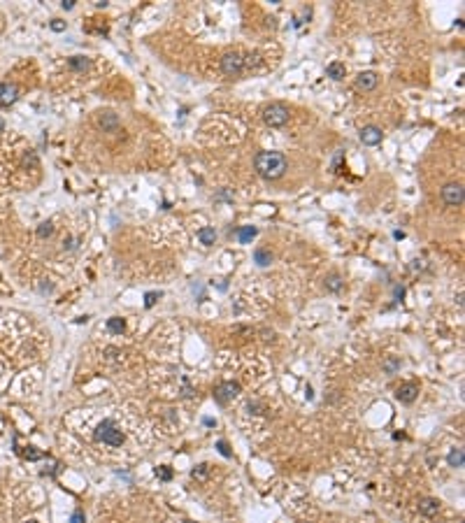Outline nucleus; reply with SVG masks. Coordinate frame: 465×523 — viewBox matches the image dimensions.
Masks as SVG:
<instances>
[{"label": "nucleus", "mask_w": 465, "mask_h": 523, "mask_svg": "<svg viewBox=\"0 0 465 523\" xmlns=\"http://www.w3.org/2000/svg\"><path fill=\"white\" fill-rule=\"evenodd\" d=\"M442 198H444V203L451 205V207L461 205L463 203V186L461 184H446L444 188H442Z\"/></svg>", "instance_id": "obj_6"}, {"label": "nucleus", "mask_w": 465, "mask_h": 523, "mask_svg": "<svg viewBox=\"0 0 465 523\" xmlns=\"http://www.w3.org/2000/svg\"><path fill=\"white\" fill-rule=\"evenodd\" d=\"M156 475H158V479H163V481H170V479H172V470H170L168 465H161V467L156 470Z\"/></svg>", "instance_id": "obj_23"}, {"label": "nucleus", "mask_w": 465, "mask_h": 523, "mask_svg": "<svg viewBox=\"0 0 465 523\" xmlns=\"http://www.w3.org/2000/svg\"><path fill=\"white\" fill-rule=\"evenodd\" d=\"M207 472H210V470H207V465H198V467L193 470V477H195V479H205V477H207Z\"/></svg>", "instance_id": "obj_25"}, {"label": "nucleus", "mask_w": 465, "mask_h": 523, "mask_svg": "<svg viewBox=\"0 0 465 523\" xmlns=\"http://www.w3.org/2000/svg\"><path fill=\"white\" fill-rule=\"evenodd\" d=\"M0 130H2V121H0Z\"/></svg>", "instance_id": "obj_31"}, {"label": "nucleus", "mask_w": 465, "mask_h": 523, "mask_svg": "<svg viewBox=\"0 0 465 523\" xmlns=\"http://www.w3.org/2000/svg\"><path fill=\"white\" fill-rule=\"evenodd\" d=\"M254 165H256L258 174L265 177V179H279L281 174L286 172V167H289L286 156L281 154V151H261V154L256 156Z\"/></svg>", "instance_id": "obj_1"}, {"label": "nucleus", "mask_w": 465, "mask_h": 523, "mask_svg": "<svg viewBox=\"0 0 465 523\" xmlns=\"http://www.w3.org/2000/svg\"><path fill=\"white\" fill-rule=\"evenodd\" d=\"M237 393H240V384H237V381H223V384H219L216 391H214V400H216L219 405H226V402L232 400Z\"/></svg>", "instance_id": "obj_5"}, {"label": "nucleus", "mask_w": 465, "mask_h": 523, "mask_svg": "<svg viewBox=\"0 0 465 523\" xmlns=\"http://www.w3.org/2000/svg\"><path fill=\"white\" fill-rule=\"evenodd\" d=\"M216 449H219V454H221V456L231 458V449H228V444H226L223 439H219V442H216Z\"/></svg>", "instance_id": "obj_26"}, {"label": "nucleus", "mask_w": 465, "mask_h": 523, "mask_svg": "<svg viewBox=\"0 0 465 523\" xmlns=\"http://www.w3.org/2000/svg\"><path fill=\"white\" fill-rule=\"evenodd\" d=\"M23 458H28V460H40V458H44V454L42 451H35V446H26V451H19Z\"/></svg>", "instance_id": "obj_21"}, {"label": "nucleus", "mask_w": 465, "mask_h": 523, "mask_svg": "<svg viewBox=\"0 0 465 523\" xmlns=\"http://www.w3.org/2000/svg\"><path fill=\"white\" fill-rule=\"evenodd\" d=\"M242 68H244V61L240 54H226L221 58V70H223V75H228V77H237L242 72Z\"/></svg>", "instance_id": "obj_4"}, {"label": "nucleus", "mask_w": 465, "mask_h": 523, "mask_svg": "<svg viewBox=\"0 0 465 523\" xmlns=\"http://www.w3.org/2000/svg\"><path fill=\"white\" fill-rule=\"evenodd\" d=\"M198 240L203 244H214L216 232H214V228H200V230H198Z\"/></svg>", "instance_id": "obj_17"}, {"label": "nucleus", "mask_w": 465, "mask_h": 523, "mask_svg": "<svg viewBox=\"0 0 465 523\" xmlns=\"http://www.w3.org/2000/svg\"><path fill=\"white\" fill-rule=\"evenodd\" d=\"M381 137H384V133H381V128H377V126H365L360 130V140H363V145H368V146L379 145Z\"/></svg>", "instance_id": "obj_9"}, {"label": "nucleus", "mask_w": 465, "mask_h": 523, "mask_svg": "<svg viewBox=\"0 0 465 523\" xmlns=\"http://www.w3.org/2000/svg\"><path fill=\"white\" fill-rule=\"evenodd\" d=\"M446 463H449V467H463V463H465L463 449H461V446L451 449V451H449V456H446Z\"/></svg>", "instance_id": "obj_13"}, {"label": "nucleus", "mask_w": 465, "mask_h": 523, "mask_svg": "<svg viewBox=\"0 0 465 523\" xmlns=\"http://www.w3.org/2000/svg\"><path fill=\"white\" fill-rule=\"evenodd\" d=\"M419 512L423 514L426 519H433L437 512H440V502H437L435 498H423L421 502H419Z\"/></svg>", "instance_id": "obj_11"}, {"label": "nucleus", "mask_w": 465, "mask_h": 523, "mask_svg": "<svg viewBox=\"0 0 465 523\" xmlns=\"http://www.w3.org/2000/svg\"><path fill=\"white\" fill-rule=\"evenodd\" d=\"M417 396H419L417 384H402V386L396 391V397L400 400V402H405V405H412V402L417 400Z\"/></svg>", "instance_id": "obj_8"}, {"label": "nucleus", "mask_w": 465, "mask_h": 523, "mask_svg": "<svg viewBox=\"0 0 465 523\" xmlns=\"http://www.w3.org/2000/svg\"><path fill=\"white\" fill-rule=\"evenodd\" d=\"M68 63H70V68L77 70V72H84V70H88V65H91L88 58H84V56H72Z\"/></svg>", "instance_id": "obj_16"}, {"label": "nucleus", "mask_w": 465, "mask_h": 523, "mask_svg": "<svg viewBox=\"0 0 465 523\" xmlns=\"http://www.w3.org/2000/svg\"><path fill=\"white\" fill-rule=\"evenodd\" d=\"M263 121L270 128H281L289 124V109L281 105V103H272L263 109Z\"/></svg>", "instance_id": "obj_3"}, {"label": "nucleus", "mask_w": 465, "mask_h": 523, "mask_svg": "<svg viewBox=\"0 0 465 523\" xmlns=\"http://www.w3.org/2000/svg\"><path fill=\"white\" fill-rule=\"evenodd\" d=\"M256 228H254V226H244V228H240V230H237V240H240V242L242 244H247V242H252L254 237H256Z\"/></svg>", "instance_id": "obj_15"}, {"label": "nucleus", "mask_w": 465, "mask_h": 523, "mask_svg": "<svg viewBox=\"0 0 465 523\" xmlns=\"http://www.w3.org/2000/svg\"><path fill=\"white\" fill-rule=\"evenodd\" d=\"M254 261L258 263V265H268V263L272 261V253L265 251V249H256V253H254Z\"/></svg>", "instance_id": "obj_20"}, {"label": "nucleus", "mask_w": 465, "mask_h": 523, "mask_svg": "<svg viewBox=\"0 0 465 523\" xmlns=\"http://www.w3.org/2000/svg\"><path fill=\"white\" fill-rule=\"evenodd\" d=\"M398 368H400V360H398V358H393V360H386V365H384V370H386L388 375H393V372H396Z\"/></svg>", "instance_id": "obj_24"}, {"label": "nucleus", "mask_w": 465, "mask_h": 523, "mask_svg": "<svg viewBox=\"0 0 465 523\" xmlns=\"http://www.w3.org/2000/svg\"><path fill=\"white\" fill-rule=\"evenodd\" d=\"M156 298H158V293H154V291H151V293H147V295H145V305H147V307H154Z\"/></svg>", "instance_id": "obj_27"}, {"label": "nucleus", "mask_w": 465, "mask_h": 523, "mask_svg": "<svg viewBox=\"0 0 465 523\" xmlns=\"http://www.w3.org/2000/svg\"><path fill=\"white\" fill-rule=\"evenodd\" d=\"M61 5H63V10H72V7H75V0H63Z\"/></svg>", "instance_id": "obj_30"}, {"label": "nucleus", "mask_w": 465, "mask_h": 523, "mask_svg": "<svg viewBox=\"0 0 465 523\" xmlns=\"http://www.w3.org/2000/svg\"><path fill=\"white\" fill-rule=\"evenodd\" d=\"M70 523H84V512H82V509H77V512L72 514V519H70Z\"/></svg>", "instance_id": "obj_29"}, {"label": "nucleus", "mask_w": 465, "mask_h": 523, "mask_svg": "<svg viewBox=\"0 0 465 523\" xmlns=\"http://www.w3.org/2000/svg\"><path fill=\"white\" fill-rule=\"evenodd\" d=\"M28 523H38V521H28Z\"/></svg>", "instance_id": "obj_32"}, {"label": "nucleus", "mask_w": 465, "mask_h": 523, "mask_svg": "<svg viewBox=\"0 0 465 523\" xmlns=\"http://www.w3.org/2000/svg\"><path fill=\"white\" fill-rule=\"evenodd\" d=\"M93 437H96L98 442L109 444V446H121V444H124V439H126V435L121 433V428L116 426L112 418H105V421H103V423L96 428Z\"/></svg>", "instance_id": "obj_2"}, {"label": "nucleus", "mask_w": 465, "mask_h": 523, "mask_svg": "<svg viewBox=\"0 0 465 523\" xmlns=\"http://www.w3.org/2000/svg\"><path fill=\"white\" fill-rule=\"evenodd\" d=\"M342 286H344V281H342L339 274H330L328 279H326V289L328 291H339Z\"/></svg>", "instance_id": "obj_19"}, {"label": "nucleus", "mask_w": 465, "mask_h": 523, "mask_svg": "<svg viewBox=\"0 0 465 523\" xmlns=\"http://www.w3.org/2000/svg\"><path fill=\"white\" fill-rule=\"evenodd\" d=\"M189 523H191V521H189Z\"/></svg>", "instance_id": "obj_33"}, {"label": "nucleus", "mask_w": 465, "mask_h": 523, "mask_svg": "<svg viewBox=\"0 0 465 523\" xmlns=\"http://www.w3.org/2000/svg\"><path fill=\"white\" fill-rule=\"evenodd\" d=\"M17 98H19V88L14 86V84H0V107H10L12 103H17Z\"/></svg>", "instance_id": "obj_7"}, {"label": "nucleus", "mask_w": 465, "mask_h": 523, "mask_svg": "<svg viewBox=\"0 0 465 523\" xmlns=\"http://www.w3.org/2000/svg\"><path fill=\"white\" fill-rule=\"evenodd\" d=\"M356 86L360 91H372V88L377 86V75L375 72H360L359 77H356Z\"/></svg>", "instance_id": "obj_12"}, {"label": "nucleus", "mask_w": 465, "mask_h": 523, "mask_svg": "<svg viewBox=\"0 0 465 523\" xmlns=\"http://www.w3.org/2000/svg\"><path fill=\"white\" fill-rule=\"evenodd\" d=\"M326 72H328L330 79H344V72H347V68H344V63H339V61H333L328 68H326Z\"/></svg>", "instance_id": "obj_14"}, {"label": "nucleus", "mask_w": 465, "mask_h": 523, "mask_svg": "<svg viewBox=\"0 0 465 523\" xmlns=\"http://www.w3.org/2000/svg\"><path fill=\"white\" fill-rule=\"evenodd\" d=\"M98 126L103 130H116L119 128V119H116L114 112H100L98 114Z\"/></svg>", "instance_id": "obj_10"}, {"label": "nucleus", "mask_w": 465, "mask_h": 523, "mask_svg": "<svg viewBox=\"0 0 465 523\" xmlns=\"http://www.w3.org/2000/svg\"><path fill=\"white\" fill-rule=\"evenodd\" d=\"M107 328H109V333H114V335H121L124 328H126V323H124V319L114 316V319H107Z\"/></svg>", "instance_id": "obj_18"}, {"label": "nucleus", "mask_w": 465, "mask_h": 523, "mask_svg": "<svg viewBox=\"0 0 465 523\" xmlns=\"http://www.w3.org/2000/svg\"><path fill=\"white\" fill-rule=\"evenodd\" d=\"M54 232V226H51V221H44V223H40L38 226V235L40 237H49Z\"/></svg>", "instance_id": "obj_22"}, {"label": "nucleus", "mask_w": 465, "mask_h": 523, "mask_svg": "<svg viewBox=\"0 0 465 523\" xmlns=\"http://www.w3.org/2000/svg\"><path fill=\"white\" fill-rule=\"evenodd\" d=\"M51 30L63 33V30H65V23H63V21H58V19H54V21H51Z\"/></svg>", "instance_id": "obj_28"}]
</instances>
